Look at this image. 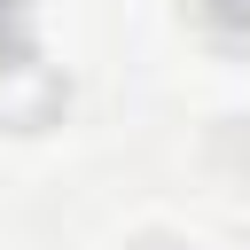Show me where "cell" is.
<instances>
[{
  "mask_svg": "<svg viewBox=\"0 0 250 250\" xmlns=\"http://www.w3.org/2000/svg\"><path fill=\"white\" fill-rule=\"evenodd\" d=\"M31 55V0H0V70Z\"/></svg>",
  "mask_w": 250,
  "mask_h": 250,
  "instance_id": "obj_1",
  "label": "cell"
},
{
  "mask_svg": "<svg viewBox=\"0 0 250 250\" xmlns=\"http://www.w3.org/2000/svg\"><path fill=\"white\" fill-rule=\"evenodd\" d=\"M195 16L219 31V39H234V47H250V0H195Z\"/></svg>",
  "mask_w": 250,
  "mask_h": 250,
  "instance_id": "obj_2",
  "label": "cell"
}]
</instances>
